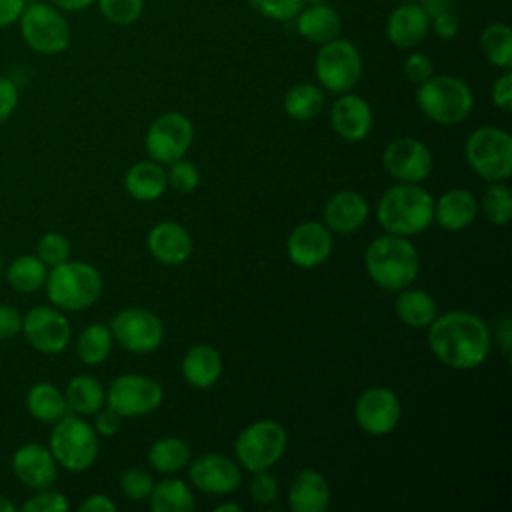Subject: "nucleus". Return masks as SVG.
<instances>
[{"mask_svg": "<svg viewBox=\"0 0 512 512\" xmlns=\"http://www.w3.org/2000/svg\"><path fill=\"white\" fill-rule=\"evenodd\" d=\"M394 308L400 322L412 328H426L438 316L436 300L428 292L418 288H408V286L400 290Z\"/></svg>", "mask_w": 512, "mask_h": 512, "instance_id": "nucleus-29", "label": "nucleus"}, {"mask_svg": "<svg viewBox=\"0 0 512 512\" xmlns=\"http://www.w3.org/2000/svg\"><path fill=\"white\" fill-rule=\"evenodd\" d=\"M478 214V200L466 188H452L434 202V220L448 232L468 228Z\"/></svg>", "mask_w": 512, "mask_h": 512, "instance_id": "nucleus-23", "label": "nucleus"}, {"mask_svg": "<svg viewBox=\"0 0 512 512\" xmlns=\"http://www.w3.org/2000/svg\"><path fill=\"white\" fill-rule=\"evenodd\" d=\"M416 102L426 118L438 124H458L472 112L474 96L462 78L452 74H432L420 84Z\"/></svg>", "mask_w": 512, "mask_h": 512, "instance_id": "nucleus-5", "label": "nucleus"}, {"mask_svg": "<svg viewBox=\"0 0 512 512\" xmlns=\"http://www.w3.org/2000/svg\"><path fill=\"white\" fill-rule=\"evenodd\" d=\"M314 74L322 88L344 94L352 90L362 76V56L350 40L334 38L320 44L314 58Z\"/></svg>", "mask_w": 512, "mask_h": 512, "instance_id": "nucleus-9", "label": "nucleus"}, {"mask_svg": "<svg viewBox=\"0 0 512 512\" xmlns=\"http://www.w3.org/2000/svg\"><path fill=\"white\" fill-rule=\"evenodd\" d=\"M498 342H500V348L504 354H510V346H512V326H510V320L508 318H502L498 330Z\"/></svg>", "mask_w": 512, "mask_h": 512, "instance_id": "nucleus-56", "label": "nucleus"}, {"mask_svg": "<svg viewBox=\"0 0 512 512\" xmlns=\"http://www.w3.org/2000/svg\"><path fill=\"white\" fill-rule=\"evenodd\" d=\"M324 106L320 86L304 82L292 86L284 96V110L294 120H312Z\"/></svg>", "mask_w": 512, "mask_h": 512, "instance_id": "nucleus-36", "label": "nucleus"}, {"mask_svg": "<svg viewBox=\"0 0 512 512\" xmlns=\"http://www.w3.org/2000/svg\"><path fill=\"white\" fill-rule=\"evenodd\" d=\"M96 4L100 14L116 26L134 24L144 10V0H96Z\"/></svg>", "mask_w": 512, "mask_h": 512, "instance_id": "nucleus-39", "label": "nucleus"}, {"mask_svg": "<svg viewBox=\"0 0 512 512\" xmlns=\"http://www.w3.org/2000/svg\"><path fill=\"white\" fill-rule=\"evenodd\" d=\"M150 508L154 512H190L194 510V498L186 482L166 478L154 484L150 492Z\"/></svg>", "mask_w": 512, "mask_h": 512, "instance_id": "nucleus-32", "label": "nucleus"}, {"mask_svg": "<svg viewBox=\"0 0 512 512\" xmlns=\"http://www.w3.org/2000/svg\"><path fill=\"white\" fill-rule=\"evenodd\" d=\"M66 402L78 414H96L104 404V388L102 384L88 374L74 376L66 386Z\"/></svg>", "mask_w": 512, "mask_h": 512, "instance_id": "nucleus-31", "label": "nucleus"}, {"mask_svg": "<svg viewBox=\"0 0 512 512\" xmlns=\"http://www.w3.org/2000/svg\"><path fill=\"white\" fill-rule=\"evenodd\" d=\"M364 266L380 288L402 290L416 280L420 258L410 240L398 234H384L366 248Z\"/></svg>", "mask_w": 512, "mask_h": 512, "instance_id": "nucleus-3", "label": "nucleus"}, {"mask_svg": "<svg viewBox=\"0 0 512 512\" xmlns=\"http://www.w3.org/2000/svg\"><path fill=\"white\" fill-rule=\"evenodd\" d=\"M12 470L16 478L32 488V490H42L50 488L56 480L58 474V464L50 452V448L30 442L20 446L14 456H12Z\"/></svg>", "mask_w": 512, "mask_h": 512, "instance_id": "nucleus-19", "label": "nucleus"}, {"mask_svg": "<svg viewBox=\"0 0 512 512\" xmlns=\"http://www.w3.org/2000/svg\"><path fill=\"white\" fill-rule=\"evenodd\" d=\"M166 176H168V184L178 192H192L200 182L198 168L192 162L182 158L172 162V168Z\"/></svg>", "mask_w": 512, "mask_h": 512, "instance_id": "nucleus-44", "label": "nucleus"}, {"mask_svg": "<svg viewBox=\"0 0 512 512\" xmlns=\"http://www.w3.org/2000/svg\"><path fill=\"white\" fill-rule=\"evenodd\" d=\"M48 300L60 310H84L92 306L102 292V276L88 262H62L46 276Z\"/></svg>", "mask_w": 512, "mask_h": 512, "instance_id": "nucleus-4", "label": "nucleus"}, {"mask_svg": "<svg viewBox=\"0 0 512 512\" xmlns=\"http://www.w3.org/2000/svg\"><path fill=\"white\" fill-rule=\"evenodd\" d=\"M18 26L26 46L44 56L64 52L72 40L64 12L50 2H26Z\"/></svg>", "mask_w": 512, "mask_h": 512, "instance_id": "nucleus-6", "label": "nucleus"}, {"mask_svg": "<svg viewBox=\"0 0 512 512\" xmlns=\"http://www.w3.org/2000/svg\"><path fill=\"white\" fill-rule=\"evenodd\" d=\"M382 162L386 172L398 182H422L432 170V154L426 144L416 138H396L392 140Z\"/></svg>", "mask_w": 512, "mask_h": 512, "instance_id": "nucleus-16", "label": "nucleus"}, {"mask_svg": "<svg viewBox=\"0 0 512 512\" xmlns=\"http://www.w3.org/2000/svg\"><path fill=\"white\" fill-rule=\"evenodd\" d=\"M286 442L288 436L282 424L274 420H258L238 434L234 442V452L238 462L246 470L260 472L268 470L282 458Z\"/></svg>", "mask_w": 512, "mask_h": 512, "instance_id": "nucleus-10", "label": "nucleus"}, {"mask_svg": "<svg viewBox=\"0 0 512 512\" xmlns=\"http://www.w3.org/2000/svg\"><path fill=\"white\" fill-rule=\"evenodd\" d=\"M248 4L264 18L278 22L294 18L304 8V0H248Z\"/></svg>", "mask_w": 512, "mask_h": 512, "instance_id": "nucleus-41", "label": "nucleus"}, {"mask_svg": "<svg viewBox=\"0 0 512 512\" xmlns=\"http://www.w3.org/2000/svg\"><path fill=\"white\" fill-rule=\"evenodd\" d=\"M404 74L410 82L414 84H422L424 80H428L434 74V64L432 60L422 54V52H412L406 60H404Z\"/></svg>", "mask_w": 512, "mask_h": 512, "instance_id": "nucleus-46", "label": "nucleus"}, {"mask_svg": "<svg viewBox=\"0 0 512 512\" xmlns=\"http://www.w3.org/2000/svg\"><path fill=\"white\" fill-rule=\"evenodd\" d=\"M18 98V86L8 76H0V124L12 116L18 106Z\"/></svg>", "mask_w": 512, "mask_h": 512, "instance_id": "nucleus-47", "label": "nucleus"}, {"mask_svg": "<svg viewBox=\"0 0 512 512\" xmlns=\"http://www.w3.org/2000/svg\"><path fill=\"white\" fill-rule=\"evenodd\" d=\"M480 50L490 64L508 70L512 66V30L506 24H488L480 34Z\"/></svg>", "mask_w": 512, "mask_h": 512, "instance_id": "nucleus-35", "label": "nucleus"}, {"mask_svg": "<svg viewBox=\"0 0 512 512\" xmlns=\"http://www.w3.org/2000/svg\"><path fill=\"white\" fill-rule=\"evenodd\" d=\"M252 480H250V496L254 502L258 504H268L274 502L278 496V482L272 474H268V470H260V472H252Z\"/></svg>", "mask_w": 512, "mask_h": 512, "instance_id": "nucleus-45", "label": "nucleus"}, {"mask_svg": "<svg viewBox=\"0 0 512 512\" xmlns=\"http://www.w3.org/2000/svg\"><path fill=\"white\" fill-rule=\"evenodd\" d=\"M400 400L388 388H368L364 390L354 406V416L358 426L372 436L390 434L400 422Z\"/></svg>", "mask_w": 512, "mask_h": 512, "instance_id": "nucleus-15", "label": "nucleus"}, {"mask_svg": "<svg viewBox=\"0 0 512 512\" xmlns=\"http://www.w3.org/2000/svg\"><path fill=\"white\" fill-rule=\"evenodd\" d=\"M324 218L328 228L334 232H340V234L354 232L368 218V202L364 200L362 194L354 190L336 192L324 208Z\"/></svg>", "mask_w": 512, "mask_h": 512, "instance_id": "nucleus-25", "label": "nucleus"}, {"mask_svg": "<svg viewBox=\"0 0 512 512\" xmlns=\"http://www.w3.org/2000/svg\"><path fill=\"white\" fill-rule=\"evenodd\" d=\"M330 124L344 140H362L372 130V108L356 94L344 92L330 110Z\"/></svg>", "mask_w": 512, "mask_h": 512, "instance_id": "nucleus-21", "label": "nucleus"}, {"mask_svg": "<svg viewBox=\"0 0 512 512\" xmlns=\"http://www.w3.org/2000/svg\"><path fill=\"white\" fill-rule=\"evenodd\" d=\"M194 128L188 116L180 112L160 114L148 128L144 146L148 156L158 164H172L188 152Z\"/></svg>", "mask_w": 512, "mask_h": 512, "instance_id": "nucleus-12", "label": "nucleus"}, {"mask_svg": "<svg viewBox=\"0 0 512 512\" xmlns=\"http://www.w3.org/2000/svg\"><path fill=\"white\" fill-rule=\"evenodd\" d=\"M0 512H16V506L2 494H0Z\"/></svg>", "mask_w": 512, "mask_h": 512, "instance_id": "nucleus-57", "label": "nucleus"}, {"mask_svg": "<svg viewBox=\"0 0 512 512\" xmlns=\"http://www.w3.org/2000/svg\"><path fill=\"white\" fill-rule=\"evenodd\" d=\"M46 268L48 266L38 256L24 254V256H18L10 262L6 276H8L10 286L16 292L30 294V292L40 290L46 284V276H48Z\"/></svg>", "mask_w": 512, "mask_h": 512, "instance_id": "nucleus-33", "label": "nucleus"}, {"mask_svg": "<svg viewBox=\"0 0 512 512\" xmlns=\"http://www.w3.org/2000/svg\"><path fill=\"white\" fill-rule=\"evenodd\" d=\"M148 462L156 472L172 474L190 462V448L182 438H160L150 446Z\"/></svg>", "mask_w": 512, "mask_h": 512, "instance_id": "nucleus-34", "label": "nucleus"}, {"mask_svg": "<svg viewBox=\"0 0 512 512\" xmlns=\"http://www.w3.org/2000/svg\"><path fill=\"white\" fill-rule=\"evenodd\" d=\"M80 510L82 512H116V504L104 494H94L80 504Z\"/></svg>", "mask_w": 512, "mask_h": 512, "instance_id": "nucleus-53", "label": "nucleus"}, {"mask_svg": "<svg viewBox=\"0 0 512 512\" xmlns=\"http://www.w3.org/2000/svg\"><path fill=\"white\" fill-rule=\"evenodd\" d=\"M28 0H0V30L18 24Z\"/></svg>", "mask_w": 512, "mask_h": 512, "instance_id": "nucleus-51", "label": "nucleus"}, {"mask_svg": "<svg viewBox=\"0 0 512 512\" xmlns=\"http://www.w3.org/2000/svg\"><path fill=\"white\" fill-rule=\"evenodd\" d=\"M288 258L300 268H314L322 264L332 252V236L320 222L298 224L286 242Z\"/></svg>", "mask_w": 512, "mask_h": 512, "instance_id": "nucleus-18", "label": "nucleus"}, {"mask_svg": "<svg viewBox=\"0 0 512 512\" xmlns=\"http://www.w3.org/2000/svg\"><path fill=\"white\" fill-rule=\"evenodd\" d=\"M428 344L442 364L454 370H472L490 352V330L478 314L450 310L428 326Z\"/></svg>", "mask_w": 512, "mask_h": 512, "instance_id": "nucleus-1", "label": "nucleus"}, {"mask_svg": "<svg viewBox=\"0 0 512 512\" xmlns=\"http://www.w3.org/2000/svg\"><path fill=\"white\" fill-rule=\"evenodd\" d=\"M0 276H2V260H0Z\"/></svg>", "mask_w": 512, "mask_h": 512, "instance_id": "nucleus-60", "label": "nucleus"}, {"mask_svg": "<svg viewBox=\"0 0 512 512\" xmlns=\"http://www.w3.org/2000/svg\"><path fill=\"white\" fill-rule=\"evenodd\" d=\"M294 18H296L298 34L312 44H326L338 38L342 30L340 14L324 2H314L312 6H304Z\"/></svg>", "mask_w": 512, "mask_h": 512, "instance_id": "nucleus-24", "label": "nucleus"}, {"mask_svg": "<svg viewBox=\"0 0 512 512\" xmlns=\"http://www.w3.org/2000/svg\"><path fill=\"white\" fill-rule=\"evenodd\" d=\"M112 338L134 354L154 352L164 340L160 318L144 308H126L112 318Z\"/></svg>", "mask_w": 512, "mask_h": 512, "instance_id": "nucleus-13", "label": "nucleus"}, {"mask_svg": "<svg viewBox=\"0 0 512 512\" xmlns=\"http://www.w3.org/2000/svg\"><path fill=\"white\" fill-rule=\"evenodd\" d=\"M482 212L496 226L508 224L512 218V196L508 186L492 182V186L486 190L482 198Z\"/></svg>", "mask_w": 512, "mask_h": 512, "instance_id": "nucleus-38", "label": "nucleus"}, {"mask_svg": "<svg viewBox=\"0 0 512 512\" xmlns=\"http://www.w3.org/2000/svg\"><path fill=\"white\" fill-rule=\"evenodd\" d=\"M216 512H242V508L238 504H220L216 506Z\"/></svg>", "mask_w": 512, "mask_h": 512, "instance_id": "nucleus-58", "label": "nucleus"}, {"mask_svg": "<svg viewBox=\"0 0 512 512\" xmlns=\"http://www.w3.org/2000/svg\"><path fill=\"white\" fill-rule=\"evenodd\" d=\"M192 484L208 494H230L242 482L240 466L222 454H202L190 464Z\"/></svg>", "mask_w": 512, "mask_h": 512, "instance_id": "nucleus-17", "label": "nucleus"}, {"mask_svg": "<svg viewBox=\"0 0 512 512\" xmlns=\"http://www.w3.org/2000/svg\"><path fill=\"white\" fill-rule=\"evenodd\" d=\"M400 4H404V2H416V0H398Z\"/></svg>", "mask_w": 512, "mask_h": 512, "instance_id": "nucleus-59", "label": "nucleus"}, {"mask_svg": "<svg viewBox=\"0 0 512 512\" xmlns=\"http://www.w3.org/2000/svg\"><path fill=\"white\" fill-rule=\"evenodd\" d=\"M68 506L70 504L62 492L42 488L22 504V510L24 512H66Z\"/></svg>", "mask_w": 512, "mask_h": 512, "instance_id": "nucleus-43", "label": "nucleus"}, {"mask_svg": "<svg viewBox=\"0 0 512 512\" xmlns=\"http://www.w3.org/2000/svg\"><path fill=\"white\" fill-rule=\"evenodd\" d=\"M28 412L46 424H54L68 414L66 396L50 382L34 384L26 394Z\"/></svg>", "mask_w": 512, "mask_h": 512, "instance_id": "nucleus-30", "label": "nucleus"}, {"mask_svg": "<svg viewBox=\"0 0 512 512\" xmlns=\"http://www.w3.org/2000/svg\"><path fill=\"white\" fill-rule=\"evenodd\" d=\"M294 512H326L330 506V486L316 470H302L294 476L288 492Z\"/></svg>", "mask_w": 512, "mask_h": 512, "instance_id": "nucleus-26", "label": "nucleus"}, {"mask_svg": "<svg viewBox=\"0 0 512 512\" xmlns=\"http://www.w3.org/2000/svg\"><path fill=\"white\" fill-rule=\"evenodd\" d=\"M120 414H116L114 410H98L96 412V422H94V430L100 436H114L120 428Z\"/></svg>", "mask_w": 512, "mask_h": 512, "instance_id": "nucleus-52", "label": "nucleus"}, {"mask_svg": "<svg viewBox=\"0 0 512 512\" xmlns=\"http://www.w3.org/2000/svg\"><path fill=\"white\" fill-rule=\"evenodd\" d=\"M470 168L490 182H502L512 172V136L496 126L474 130L464 146Z\"/></svg>", "mask_w": 512, "mask_h": 512, "instance_id": "nucleus-8", "label": "nucleus"}, {"mask_svg": "<svg viewBox=\"0 0 512 512\" xmlns=\"http://www.w3.org/2000/svg\"><path fill=\"white\" fill-rule=\"evenodd\" d=\"M168 186V176L162 170V166L154 160H142L128 168L124 176V188L126 192L142 202L156 200L164 194Z\"/></svg>", "mask_w": 512, "mask_h": 512, "instance_id": "nucleus-28", "label": "nucleus"}, {"mask_svg": "<svg viewBox=\"0 0 512 512\" xmlns=\"http://www.w3.org/2000/svg\"><path fill=\"white\" fill-rule=\"evenodd\" d=\"M22 314L12 306H0V340L14 338L22 332Z\"/></svg>", "mask_w": 512, "mask_h": 512, "instance_id": "nucleus-50", "label": "nucleus"}, {"mask_svg": "<svg viewBox=\"0 0 512 512\" xmlns=\"http://www.w3.org/2000/svg\"><path fill=\"white\" fill-rule=\"evenodd\" d=\"M492 102L502 112H510L512 110V74H510V70L502 72L496 78V82L492 84Z\"/></svg>", "mask_w": 512, "mask_h": 512, "instance_id": "nucleus-49", "label": "nucleus"}, {"mask_svg": "<svg viewBox=\"0 0 512 512\" xmlns=\"http://www.w3.org/2000/svg\"><path fill=\"white\" fill-rule=\"evenodd\" d=\"M48 448L56 464L70 472H84L98 456V436L88 422L66 414L54 422Z\"/></svg>", "mask_w": 512, "mask_h": 512, "instance_id": "nucleus-7", "label": "nucleus"}, {"mask_svg": "<svg viewBox=\"0 0 512 512\" xmlns=\"http://www.w3.org/2000/svg\"><path fill=\"white\" fill-rule=\"evenodd\" d=\"M162 386L142 374H122L114 378L106 392V404L120 416H144L162 404Z\"/></svg>", "mask_w": 512, "mask_h": 512, "instance_id": "nucleus-11", "label": "nucleus"}, {"mask_svg": "<svg viewBox=\"0 0 512 512\" xmlns=\"http://www.w3.org/2000/svg\"><path fill=\"white\" fill-rule=\"evenodd\" d=\"M50 4H54L56 8H60L62 12H82L86 8H90L96 0H48Z\"/></svg>", "mask_w": 512, "mask_h": 512, "instance_id": "nucleus-55", "label": "nucleus"}, {"mask_svg": "<svg viewBox=\"0 0 512 512\" xmlns=\"http://www.w3.org/2000/svg\"><path fill=\"white\" fill-rule=\"evenodd\" d=\"M148 250L158 262L178 266L192 254V238L184 226L176 222H160L148 234Z\"/></svg>", "mask_w": 512, "mask_h": 512, "instance_id": "nucleus-22", "label": "nucleus"}, {"mask_svg": "<svg viewBox=\"0 0 512 512\" xmlns=\"http://www.w3.org/2000/svg\"><path fill=\"white\" fill-rule=\"evenodd\" d=\"M112 348V332L104 324H90L86 326L76 342V354L78 358L88 364L96 366L104 362Z\"/></svg>", "mask_w": 512, "mask_h": 512, "instance_id": "nucleus-37", "label": "nucleus"}, {"mask_svg": "<svg viewBox=\"0 0 512 512\" xmlns=\"http://www.w3.org/2000/svg\"><path fill=\"white\" fill-rule=\"evenodd\" d=\"M36 256L50 268L66 262L70 258V242L64 234L48 232L38 240Z\"/></svg>", "mask_w": 512, "mask_h": 512, "instance_id": "nucleus-40", "label": "nucleus"}, {"mask_svg": "<svg viewBox=\"0 0 512 512\" xmlns=\"http://www.w3.org/2000/svg\"><path fill=\"white\" fill-rule=\"evenodd\" d=\"M430 28L434 30V34L442 40H452L458 30H460V20L458 16L454 14V10H448V12H440L436 16L430 18Z\"/></svg>", "mask_w": 512, "mask_h": 512, "instance_id": "nucleus-48", "label": "nucleus"}, {"mask_svg": "<svg viewBox=\"0 0 512 512\" xmlns=\"http://www.w3.org/2000/svg\"><path fill=\"white\" fill-rule=\"evenodd\" d=\"M430 30V16L418 2L398 4L386 22V36L398 48L418 46Z\"/></svg>", "mask_w": 512, "mask_h": 512, "instance_id": "nucleus-20", "label": "nucleus"}, {"mask_svg": "<svg viewBox=\"0 0 512 512\" xmlns=\"http://www.w3.org/2000/svg\"><path fill=\"white\" fill-rule=\"evenodd\" d=\"M182 376L194 388H210L222 376V358L208 344L192 346L182 358Z\"/></svg>", "mask_w": 512, "mask_h": 512, "instance_id": "nucleus-27", "label": "nucleus"}, {"mask_svg": "<svg viewBox=\"0 0 512 512\" xmlns=\"http://www.w3.org/2000/svg\"><path fill=\"white\" fill-rule=\"evenodd\" d=\"M424 10H426V14L432 18V16H436V14H440V12H448V10H452V6H454V0H416Z\"/></svg>", "mask_w": 512, "mask_h": 512, "instance_id": "nucleus-54", "label": "nucleus"}, {"mask_svg": "<svg viewBox=\"0 0 512 512\" xmlns=\"http://www.w3.org/2000/svg\"><path fill=\"white\" fill-rule=\"evenodd\" d=\"M120 488L130 500H146L154 488V478L142 468H130L120 476Z\"/></svg>", "mask_w": 512, "mask_h": 512, "instance_id": "nucleus-42", "label": "nucleus"}, {"mask_svg": "<svg viewBox=\"0 0 512 512\" xmlns=\"http://www.w3.org/2000/svg\"><path fill=\"white\" fill-rule=\"evenodd\" d=\"M26 340L42 354H60L72 336L66 316L50 306L32 308L22 320Z\"/></svg>", "mask_w": 512, "mask_h": 512, "instance_id": "nucleus-14", "label": "nucleus"}, {"mask_svg": "<svg viewBox=\"0 0 512 512\" xmlns=\"http://www.w3.org/2000/svg\"><path fill=\"white\" fill-rule=\"evenodd\" d=\"M376 218L388 234H420L434 220V200L422 186L414 182H398L382 194Z\"/></svg>", "mask_w": 512, "mask_h": 512, "instance_id": "nucleus-2", "label": "nucleus"}]
</instances>
